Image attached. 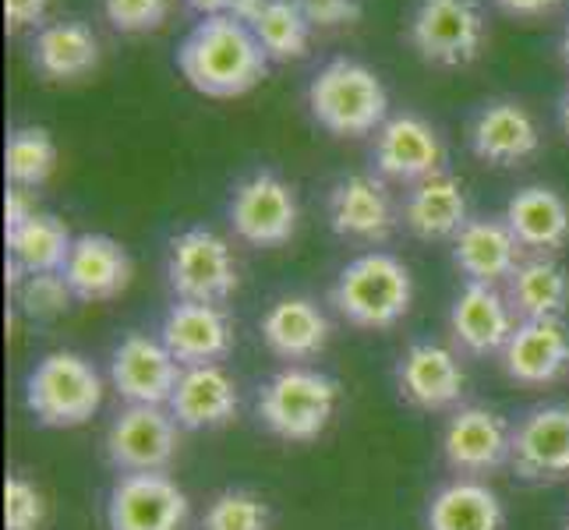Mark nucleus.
Instances as JSON below:
<instances>
[{"mask_svg":"<svg viewBox=\"0 0 569 530\" xmlns=\"http://www.w3.org/2000/svg\"><path fill=\"white\" fill-rule=\"evenodd\" d=\"M184 4H188L191 11H199L202 18H209V14H227L230 0H184Z\"/></svg>","mask_w":569,"mask_h":530,"instance_id":"79ce46f5","label":"nucleus"},{"mask_svg":"<svg viewBox=\"0 0 569 530\" xmlns=\"http://www.w3.org/2000/svg\"><path fill=\"white\" fill-rule=\"evenodd\" d=\"M167 283L178 301L223 304L241 283L238 259L230 244L209 227H188L167 244Z\"/></svg>","mask_w":569,"mask_h":530,"instance_id":"423d86ee","label":"nucleus"},{"mask_svg":"<svg viewBox=\"0 0 569 530\" xmlns=\"http://www.w3.org/2000/svg\"><path fill=\"white\" fill-rule=\"evenodd\" d=\"M131 272L134 262L121 241H113L110 233H78L61 277L71 287L74 301L100 304L121 298L131 283Z\"/></svg>","mask_w":569,"mask_h":530,"instance_id":"4be33fe9","label":"nucleus"},{"mask_svg":"<svg viewBox=\"0 0 569 530\" xmlns=\"http://www.w3.org/2000/svg\"><path fill=\"white\" fill-rule=\"evenodd\" d=\"M173 64L194 92L209 100H238L266 82L272 61L244 22L230 14H209L181 39Z\"/></svg>","mask_w":569,"mask_h":530,"instance_id":"f257e3e1","label":"nucleus"},{"mask_svg":"<svg viewBox=\"0 0 569 530\" xmlns=\"http://www.w3.org/2000/svg\"><path fill=\"white\" fill-rule=\"evenodd\" d=\"M397 389L400 400L421 414H449L467 397L460 353L436 340H415L397 361Z\"/></svg>","mask_w":569,"mask_h":530,"instance_id":"ddd939ff","label":"nucleus"},{"mask_svg":"<svg viewBox=\"0 0 569 530\" xmlns=\"http://www.w3.org/2000/svg\"><path fill=\"white\" fill-rule=\"evenodd\" d=\"M50 0H4L8 32H22L29 26H39L47 18Z\"/></svg>","mask_w":569,"mask_h":530,"instance_id":"4c0bfd02","label":"nucleus"},{"mask_svg":"<svg viewBox=\"0 0 569 530\" xmlns=\"http://www.w3.org/2000/svg\"><path fill=\"white\" fill-rule=\"evenodd\" d=\"M194 530H272V509L251 488H223L206 502Z\"/></svg>","mask_w":569,"mask_h":530,"instance_id":"473e14b6","label":"nucleus"},{"mask_svg":"<svg viewBox=\"0 0 569 530\" xmlns=\"http://www.w3.org/2000/svg\"><path fill=\"white\" fill-rule=\"evenodd\" d=\"M71 248L74 238L68 223L50 212H36L29 223L8 233V287L14 290L26 277H39V272H61Z\"/></svg>","mask_w":569,"mask_h":530,"instance_id":"cd10ccee","label":"nucleus"},{"mask_svg":"<svg viewBox=\"0 0 569 530\" xmlns=\"http://www.w3.org/2000/svg\"><path fill=\"white\" fill-rule=\"evenodd\" d=\"M499 364L509 382L527 389L556 386L569 371V326L562 319H523L502 347Z\"/></svg>","mask_w":569,"mask_h":530,"instance_id":"aec40b11","label":"nucleus"},{"mask_svg":"<svg viewBox=\"0 0 569 530\" xmlns=\"http://www.w3.org/2000/svg\"><path fill=\"white\" fill-rule=\"evenodd\" d=\"M156 337L173 353L181 368L194 364H223L233 350V322L223 304H202V301H173Z\"/></svg>","mask_w":569,"mask_h":530,"instance_id":"a211bd4d","label":"nucleus"},{"mask_svg":"<svg viewBox=\"0 0 569 530\" xmlns=\"http://www.w3.org/2000/svg\"><path fill=\"white\" fill-rule=\"evenodd\" d=\"M14 311L32 322H53L71 308L74 293L64 283L61 272H39V277H26L14 290Z\"/></svg>","mask_w":569,"mask_h":530,"instance_id":"72a5a7b5","label":"nucleus"},{"mask_svg":"<svg viewBox=\"0 0 569 530\" xmlns=\"http://www.w3.org/2000/svg\"><path fill=\"white\" fill-rule=\"evenodd\" d=\"M559 57H562V64L569 71V26L562 29V39H559Z\"/></svg>","mask_w":569,"mask_h":530,"instance_id":"c03bdc74","label":"nucleus"},{"mask_svg":"<svg viewBox=\"0 0 569 530\" xmlns=\"http://www.w3.org/2000/svg\"><path fill=\"white\" fill-rule=\"evenodd\" d=\"M181 431L167 407L124 403L107 424L103 457L117 474H163L178 460Z\"/></svg>","mask_w":569,"mask_h":530,"instance_id":"1a4fd4ad","label":"nucleus"},{"mask_svg":"<svg viewBox=\"0 0 569 530\" xmlns=\"http://www.w3.org/2000/svg\"><path fill=\"white\" fill-rule=\"evenodd\" d=\"M442 463L453 470V478L488 481L509 467L513 457V421L485 403H460L449 410L439 436Z\"/></svg>","mask_w":569,"mask_h":530,"instance_id":"6e6552de","label":"nucleus"},{"mask_svg":"<svg viewBox=\"0 0 569 530\" xmlns=\"http://www.w3.org/2000/svg\"><path fill=\"white\" fill-rule=\"evenodd\" d=\"M311 29H340L361 22V0H298Z\"/></svg>","mask_w":569,"mask_h":530,"instance_id":"e433bc0d","label":"nucleus"},{"mask_svg":"<svg viewBox=\"0 0 569 530\" xmlns=\"http://www.w3.org/2000/svg\"><path fill=\"white\" fill-rule=\"evenodd\" d=\"M227 220L233 238L251 248H283L301 223L298 191L277 170H254L233 184Z\"/></svg>","mask_w":569,"mask_h":530,"instance_id":"9d476101","label":"nucleus"},{"mask_svg":"<svg viewBox=\"0 0 569 530\" xmlns=\"http://www.w3.org/2000/svg\"><path fill=\"white\" fill-rule=\"evenodd\" d=\"M496 8L513 18H545L562 8V0H496Z\"/></svg>","mask_w":569,"mask_h":530,"instance_id":"ea45409f","label":"nucleus"},{"mask_svg":"<svg viewBox=\"0 0 569 530\" xmlns=\"http://www.w3.org/2000/svg\"><path fill=\"white\" fill-rule=\"evenodd\" d=\"M506 227L513 230L523 251L531 254H556L569 241V202L548 184H527L502 212Z\"/></svg>","mask_w":569,"mask_h":530,"instance_id":"bb28decb","label":"nucleus"},{"mask_svg":"<svg viewBox=\"0 0 569 530\" xmlns=\"http://www.w3.org/2000/svg\"><path fill=\"white\" fill-rule=\"evenodd\" d=\"M326 220L343 241L382 244L397 230L400 212L379 173H347L326 194Z\"/></svg>","mask_w":569,"mask_h":530,"instance_id":"2eb2a0df","label":"nucleus"},{"mask_svg":"<svg viewBox=\"0 0 569 530\" xmlns=\"http://www.w3.org/2000/svg\"><path fill=\"white\" fill-rule=\"evenodd\" d=\"M107 530H188L191 499L163 474H117L107 492Z\"/></svg>","mask_w":569,"mask_h":530,"instance_id":"9b49d317","label":"nucleus"},{"mask_svg":"<svg viewBox=\"0 0 569 530\" xmlns=\"http://www.w3.org/2000/svg\"><path fill=\"white\" fill-rule=\"evenodd\" d=\"M254 39L262 43L272 64L301 61L311 43V22L305 18L298 0H269L266 11L248 26Z\"/></svg>","mask_w":569,"mask_h":530,"instance_id":"7c9ffc66","label":"nucleus"},{"mask_svg":"<svg viewBox=\"0 0 569 530\" xmlns=\"http://www.w3.org/2000/svg\"><path fill=\"white\" fill-rule=\"evenodd\" d=\"M47 496L26 474H8L4 481V530H43Z\"/></svg>","mask_w":569,"mask_h":530,"instance_id":"f704fd0d","label":"nucleus"},{"mask_svg":"<svg viewBox=\"0 0 569 530\" xmlns=\"http://www.w3.org/2000/svg\"><path fill=\"white\" fill-rule=\"evenodd\" d=\"M403 227L418 241H457V233L470 223L467 188L453 173H436L421 184H410L400 206Z\"/></svg>","mask_w":569,"mask_h":530,"instance_id":"393cba45","label":"nucleus"},{"mask_svg":"<svg viewBox=\"0 0 569 530\" xmlns=\"http://www.w3.org/2000/svg\"><path fill=\"white\" fill-rule=\"evenodd\" d=\"M425 530H506V502L488 481L449 478L428 496Z\"/></svg>","mask_w":569,"mask_h":530,"instance_id":"a878e982","label":"nucleus"},{"mask_svg":"<svg viewBox=\"0 0 569 530\" xmlns=\"http://www.w3.org/2000/svg\"><path fill=\"white\" fill-rule=\"evenodd\" d=\"M266 4H269V0H230L227 14H230V18H238V22H244V26H251L254 18H259V14L266 11Z\"/></svg>","mask_w":569,"mask_h":530,"instance_id":"a19ab883","label":"nucleus"},{"mask_svg":"<svg viewBox=\"0 0 569 530\" xmlns=\"http://www.w3.org/2000/svg\"><path fill=\"white\" fill-rule=\"evenodd\" d=\"M57 170V142L47 128H14L4 149V173L11 188L36 191L43 188Z\"/></svg>","mask_w":569,"mask_h":530,"instance_id":"2f4dec72","label":"nucleus"},{"mask_svg":"<svg viewBox=\"0 0 569 530\" xmlns=\"http://www.w3.org/2000/svg\"><path fill=\"white\" fill-rule=\"evenodd\" d=\"M36 216V206H32V194L26 188H11L8 199H4V233L18 230L22 223H29Z\"/></svg>","mask_w":569,"mask_h":530,"instance_id":"58836bf2","label":"nucleus"},{"mask_svg":"<svg viewBox=\"0 0 569 530\" xmlns=\"http://www.w3.org/2000/svg\"><path fill=\"white\" fill-rule=\"evenodd\" d=\"M407 43L431 68H467L485 47L481 0H418L407 22Z\"/></svg>","mask_w":569,"mask_h":530,"instance_id":"0eeeda50","label":"nucleus"},{"mask_svg":"<svg viewBox=\"0 0 569 530\" xmlns=\"http://www.w3.org/2000/svg\"><path fill=\"white\" fill-rule=\"evenodd\" d=\"M308 113L337 139H365L389 121V89L355 57H332L308 82Z\"/></svg>","mask_w":569,"mask_h":530,"instance_id":"7ed1b4c3","label":"nucleus"},{"mask_svg":"<svg viewBox=\"0 0 569 530\" xmlns=\"http://www.w3.org/2000/svg\"><path fill=\"white\" fill-rule=\"evenodd\" d=\"M371 170L382 181H400L407 188L446 173L442 134L421 113H389V121L376 131V142H371Z\"/></svg>","mask_w":569,"mask_h":530,"instance_id":"f8f14e48","label":"nucleus"},{"mask_svg":"<svg viewBox=\"0 0 569 530\" xmlns=\"http://www.w3.org/2000/svg\"><path fill=\"white\" fill-rule=\"evenodd\" d=\"M506 301L517 319H562L569 308V269L552 254L523 259L506 280Z\"/></svg>","mask_w":569,"mask_h":530,"instance_id":"c85d7f7f","label":"nucleus"},{"mask_svg":"<svg viewBox=\"0 0 569 530\" xmlns=\"http://www.w3.org/2000/svg\"><path fill=\"white\" fill-rule=\"evenodd\" d=\"M184 431H212L227 428L241 410V389L238 379L230 376L223 364H194L184 368L178 389L167 403Z\"/></svg>","mask_w":569,"mask_h":530,"instance_id":"5701e85b","label":"nucleus"},{"mask_svg":"<svg viewBox=\"0 0 569 530\" xmlns=\"http://www.w3.org/2000/svg\"><path fill=\"white\" fill-rule=\"evenodd\" d=\"M107 22L124 36L156 32L170 14V0H103Z\"/></svg>","mask_w":569,"mask_h":530,"instance_id":"c9c22d12","label":"nucleus"},{"mask_svg":"<svg viewBox=\"0 0 569 530\" xmlns=\"http://www.w3.org/2000/svg\"><path fill=\"white\" fill-rule=\"evenodd\" d=\"M329 304L337 316L368 332L400 326L415 308V277L410 266L392 251H361L350 259L329 287Z\"/></svg>","mask_w":569,"mask_h":530,"instance_id":"f03ea898","label":"nucleus"},{"mask_svg":"<svg viewBox=\"0 0 569 530\" xmlns=\"http://www.w3.org/2000/svg\"><path fill=\"white\" fill-rule=\"evenodd\" d=\"M453 262L467 283L506 287L513 269L523 262V248L502 216H470V223L453 241Z\"/></svg>","mask_w":569,"mask_h":530,"instance_id":"b1692460","label":"nucleus"},{"mask_svg":"<svg viewBox=\"0 0 569 530\" xmlns=\"http://www.w3.org/2000/svg\"><path fill=\"white\" fill-rule=\"evenodd\" d=\"M509 470L527 484L569 481V403H538L513 421Z\"/></svg>","mask_w":569,"mask_h":530,"instance_id":"4468645a","label":"nucleus"},{"mask_svg":"<svg viewBox=\"0 0 569 530\" xmlns=\"http://www.w3.org/2000/svg\"><path fill=\"white\" fill-rule=\"evenodd\" d=\"M32 64L50 82H74L100 64V39L86 22H53L32 39Z\"/></svg>","mask_w":569,"mask_h":530,"instance_id":"c756f323","label":"nucleus"},{"mask_svg":"<svg viewBox=\"0 0 569 530\" xmlns=\"http://www.w3.org/2000/svg\"><path fill=\"white\" fill-rule=\"evenodd\" d=\"M262 343L272 358L287 364L316 361L332 340V322L326 308L308 293H283L272 301L259 319Z\"/></svg>","mask_w":569,"mask_h":530,"instance_id":"412c9836","label":"nucleus"},{"mask_svg":"<svg viewBox=\"0 0 569 530\" xmlns=\"http://www.w3.org/2000/svg\"><path fill=\"white\" fill-rule=\"evenodd\" d=\"M467 146L485 167L513 170L538 156L541 131L535 113L520 100H488L470 117Z\"/></svg>","mask_w":569,"mask_h":530,"instance_id":"f3484780","label":"nucleus"},{"mask_svg":"<svg viewBox=\"0 0 569 530\" xmlns=\"http://www.w3.org/2000/svg\"><path fill=\"white\" fill-rule=\"evenodd\" d=\"M181 364L160 337L128 332L110 350V386L124 403L167 407L181 379Z\"/></svg>","mask_w":569,"mask_h":530,"instance_id":"dca6fc26","label":"nucleus"},{"mask_svg":"<svg viewBox=\"0 0 569 530\" xmlns=\"http://www.w3.org/2000/svg\"><path fill=\"white\" fill-rule=\"evenodd\" d=\"M559 121H562V131H566V139H569V89L562 92V100H559Z\"/></svg>","mask_w":569,"mask_h":530,"instance_id":"37998d69","label":"nucleus"},{"mask_svg":"<svg viewBox=\"0 0 569 530\" xmlns=\"http://www.w3.org/2000/svg\"><path fill=\"white\" fill-rule=\"evenodd\" d=\"M559 530H569V509L562 513V523H559Z\"/></svg>","mask_w":569,"mask_h":530,"instance_id":"a18cd8bd","label":"nucleus"},{"mask_svg":"<svg viewBox=\"0 0 569 530\" xmlns=\"http://www.w3.org/2000/svg\"><path fill=\"white\" fill-rule=\"evenodd\" d=\"M340 382L308 364H283L262 382L254 414L280 442H316L337 418Z\"/></svg>","mask_w":569,"mask_h":530,"instance_id":"20e7f679","label":"nucleus"},{"mask_svg":"<svg viewBox=\"0 0 569 530\" xmlns=\"http://www.w3.org/2000/svg\"><path fill=\"white\" fill-rule=\"evenodd\" d=\"M103 407V376L74 350L43 353L26 376V410L43 428H82Z\"/></svg>","mask_w":569,"mask_h":530,"instance_id":"39448f33","label":"nucleus"},{"mask_svg":"<svg viewBox=\"0 0 569 530\" xmlns=\"http://www.w3.org/2000/svg\"><path fill=\"white\" fill-rule=\"evenodd\" d=\"M517 322L520 319L509 308L502 287L463 283L453 304H449V337H453V347L460 353H470V358L502 353Z\"/></svg>","mask_w":569,"mask_h":530,"instance_id":"6ab92c4d","label":"nucleus"}]
</instances>
